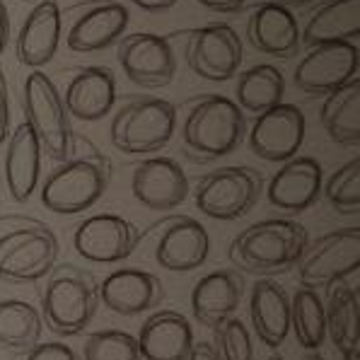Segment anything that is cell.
Segmentation results:
<instances>
[{"label": "cell", "instance_id": "obj_1", "mask_svg": "<svg viewBox=\"0 0 360 360\" xmlns=\"http://www.w3.org/2000/svg\"><path fill=\"white\" fill-rule=\"evenodd\" d=\"M307 245V230L300 223L288 218H271L242 230L230 242L228 259L242 274L271 278L295 269Z\"/></svg>", "mask_w": 360, "mask_h": 360}, {"label": "cell", "instance_id": "obj_2", "mask_svg": "<svg viewBox=\"0 0 360 360\" xmlns=\"http://www.w3.org/2000/svg\"><path fill=\"white\" fill-rule=\"evenodd\" d=\"M245 133L247 119L232 99L206 95L191 102L181 129V141H184V153L191 160L208 162L235 153Z\"/></svg>", "mask_w": 360, "mask_h": 360}, {"label": "cell", "instance_id": "obj_3", "mask_svg": "<svg viewBox=\"0 0 360 360\" xmlns=\"http://www.w3.org/2000/svg\"><path fill=\"white\" fill-rule=\"evenodd\" d=\"M109 160L92 153L60 162L41 186V203L58 215H75L92 208L102 198L109 184Z\"/></svg>", "mask_w": 360, "mask_h": 360}, {"label": "cell", "instance_id": "obj_4", "mask_svg": "<svg viewBox=\"0 0 360 360\" xmlns=\"http://www.w3.org/2000/svg\"><path fill=\"white\" fill-rule=\"evenodd\" d=\"M176 131V107L167 99L146 97L126 104L116 112L109 138L124 155L158 153Z\"/></svg>", "mask_w": 360, "mask_h": 360}, {"label": "cell", "instance_id": "obj_5", "mask_svg": "<svg viewBox=\"0 0 360 360\" xmlns=\"http://www.w3.org/2000/svg\"><path fill=\"white\" fill-rule=\"evenodd\" d=\"M97 285L80 271L63 269L46 281L41 292V322L56 336H77L97 314Z\"/></svg>", "mask_w": 360, "mask_h": 360}, {"label": "cell", "instance_id": "obj_6", "mask_svg": "<svg viewBox=\"0 0 360 360\" xmlns=\"http://www.w3.org/2000/svg\"><path fill=\"white\" fill-rule=\"evenodd\" d=\"M22 102H25V121L34 131L41 153H46L56 162H65L73 150V131H70V116L51 77L41 70H32L25 80Z\"/></svg>", "mask_w": 360, "mask_h": 360}, {"label": "cell", "instance_id": "obj_7", "mask_svg": "<svg viewBox=\"0 0 360 360\" xmlns=\"http://www.w3.org/2000/svg\"><path fill=\"white\" fill-rule=\"evenodd\" d=\"M264 191V176L252 167H220L198 179L193 201L213 220L245 218Z\"/></svg>", "mask_w": 360, "mask_h": 360}, {"label": "cell", "instance_id": "obj_8", "mask_svg": "<svg viewBox=\"0 0 360 360\" xmlns=\"http://www.w3.org/2000/svg\"><path fill=\"white\" fill-rule=\"evenodd\" d=\"M60 254L58 240L46 225H25L0 237V278L34 283L51 274Z\"/></svg>", "mask_w": 360, "mask_h": 360}, {"label": "cell", "instance_id": "obj_9", "mask_svg": "<svg viewBox=\"0 0 360 360\" xmlns=\"http://www.w3.org/2000/svg\"><path fill=\"white\" fill-rule=\"evenodd\" d=\"M360 266V230H336L314 240L304 247L302 257L297 259V278L304 288H331L339 281H346L356 274Z\"/></svg>", "mask_w": 360, "mask_h": 360}, {"label": "cell", "instance_id": "obj_10", "mask_svg": "<svg viewBox=\"0 0 360 360\" xmlns=\"http://www.w3.org/2000/svg\"><path fill=\"white\" fill-rule=\"evenodd\" d=\"M116 58L126 77L138 87L158 90L176 77V56L162 34L133 32L116 41Z\"/></svg>", "mask_w": 360, "mask_h": 360}, {"label": "cell", "instance_id": "obj_11", "mask_svg": "<svg viewBox=\"0 0 360 360\" xmlns=\"http://www.w3.org/2000/svg\"><path fill=\"white\" fill-rule=\"evenodd\" d=\"M242 58H245V44L230 25L215 22L198 27L186 41V63L203 80H230L240 73Z\"/></svg>", "mask_w": 360, "mask_h": 360}, {"label": "cell", "instance_id": "obj_12", "mask_svg": "<svg viewBox=\"0 0 360 360\" xmlns=\"http://www.w3.org/2000/svg\"><path fill=\"white\" fill-rule=\"evenodd\" d=\"M138 228L131 220L114 213L90 215L77 225L73 235V249L85 262L119 264L126 262L138 247Z\"/></svg>", "mask_w": 360, "mask_h": 360}, {"label": "cell", "instance_id": "obj_13", "mask_svg": "<svg viewBox=\"0 0 360 360\" xmlns=\"http://www.w3.org/2000/svg\"><path fill=\"white\" fill-rule=\"evenodd\" d=\"M247 143L257 158L283 165L300 153L304 143V114L297 104H276L257 116Z\"/></svg>", "mask_w": 360, "mask_h": 360}, {"label": "cell", "instance_id": "obj_14", "mask_svg": "<svg viewBox=\"0 0 360 360\" xmlns=\"http://www.w3.org/2000/svg\"><path fill=\"white\" fill-rule=\"evenodd\" d=\"M358 75V46L353 41L312 46L297 63L292 80L295 87L312 97H326L336 87Z\"/></svg>", "mask_w": 360, "mask_h": 360}, {"label": "cell", "instance_id": "obj_15", "mask_svg": "<svg viewBox=\"0 0 360 360\" xmlns=\"http://www.w3.org/2000/svg\"><path fill=\"white\" fill-rule=\"evenodd\" d=\"M155 228H160L158 242H155V262L162 269L186 274L206 264L210 254V237L198 220L189 215H172Z\"/></svg>", "mask_w": 360, "mask_h": 360}, {"label": "cell", "instance_id": "obj_16", "mask_svg": "<svg viewBox=\"0 0 360 360\" xmlns=\"http://www.w3.org/2000/svg\"><path fill=\"white\" fill-rule=\"evenodd\" d=\"M131 193L150 210L176 208L189 198V179L181 165L172 158H148L131 174Z\"/></svg>", "mask_w": 360, "mask_h": 360}, {"label": "cell", "instance_id": "obj_17", "mask_svg": "<svg viewBox=\"0 0 360 360\" xmlns=\"http://www.w3.org/2000/svg\"><path fill=\"white\" fill-rule=\"evenodd\" d=\"M324 184V169L314 158H300L283 162L266 186V201L283 213H304L319 201Z\"/></svg>", "mask_w": 360, "mask_h": 360}, {"label": "cell", "instance_id": "obj_18", "mask_svg": "<svg viewBox=\"0 0 360 360\" xmlns=\"http://www.w3.org/2000/svg\"><path fill=\"white\" fill-rule=\"evenodd\" d=\"M60 8L56 0H39L22 22L15 37V56L32 70L44 68L58 53L60 44Z\"/></svg>", "mask_w": 360, "mask_h": 360}, {"label": "cell", "instance_id": "obj_19", "mask_svg": "<svg viewBox=\"0 0 360 360\" xmlns=\"http://www.w3.org/2000/svg\"><path fill=\"white\" fill-rule=\"evenodd\" d=\"M99 302L107 304L121 317H133L153 309L162 300V281L150 271L141 269H116L97 285Z\"/></svg>", "mask_w": 360, "mask_h": 360}, {"label": "cell", "instance_id": "obj_20", "mask_svg": "<svg viewBox=\"0 0 360 360\" xmlns=\"http://www.w3.org/2000/svg\"><path fill=\"white\" fill-rule=\"evenodd\" d=\"M63 107L77 121H99L112 112L116 102V77L107 65L80 68L65 85Z\"/></svg>", "mask_w": 360, "mask_h": 360}, {"label": "cell", "instance_id": "obj_21", "mask_svg": "<svg viewBox=\"0 0 360 360\" xmlns=\"http://www.w3.org/2000/svg\"><path fill=\"white\" fill-rule=\"evenodd\" d=\"M247 39L257 51L274 58H292L300 51V25L281 3H262L247 22Z\"/></svg>", "mask_w": 360, "mask_h": 360}, {"label": "cell", "instance_id": "obj_22", "mask_svg": "<svg viewBox=\"0 0 360 360\" xmlns=\"http://www.w3.org/2000/svg\"><path fill=\"white\" fill-rule=\"evenodd\" d=\"M245 295V278L232 269H218L196 281L191 290L193 319L203 326L215 329L237 312Z\"/></svg>", "mask_w": 360, "mask_h": 360}, {"label": "cell", "instance_id": "obj_23", "mask_svg": "<svg viewBox=\"0 0 360 360\" xmlns=\"http://www.w3.org/2000/svg\"><path fill=\"white\" fill-rule=\"evenodd\" d=\"M136 341L143 360H186L196 343L191 322L176 309H160L150 314Z\"/></svg>", "mask_w": 360, "mask_h": 360}, {"label": "cell", "instance_id": "obj_24", "mask_svg": "<svg viewBox=\"0 0 360 360\" xmlns=\"http://www.w3.org/2000/svg\"><path fill=\"white\" fill-rule=\"evenodd\" d=\"M129 10L126 5L107 0L92 5L85 15H80L68 32V49L77 53H97L114 46L129 30Z\"/></svg>", "mask_w": 360, "mask_h": 360}, {"label": "cell", "instance_id": "obj_25", "mask_svg": "<svg viewBox=\"0 0 360 360\" xmlns=\"http://www.w3.org/2000/svg\"><path fill=\"white\" fill-rule=\"evenodd\" d=\"M41 169V146L27 121L10 129L8 150H5V181L13 201L27 203L34 196Z\"/></svg>", "mask_w": 360, "mask_h": 360}, {"label": "cell", "instance_id": "obj_26", "mask_svg": "<svg viewBox=\"0 0 360 360\" xmlns=\"http://www.w3.org/2000/svg\"><path fill=\"white\" fill-rule=\"evenodd\" d=\"M249 317L259 341L278 348L290 334V297L274 278H259L249 295Z\"/></svg>", "mask_w": 360, "mask_h": 360}, {"label": "cell", "instance_id": "obj_27", "mask_svg": "<svg viewBox=\"0 0 360 360\" xmlns=\"http://www.w3.org/2000/svg\"><path fill=\"white\" fill-rule=\"evenodd\" d=\"M360 37V0H324L300 30V44L322 46V44L356 41Z\"/></svg>", "mask_w": 360, "mask_h": 360}, {"label": "cell", "instance_id": "obj_28", "mask_svg": "<svg viewBox=\"0 0 360 360\" xmlns=\"http://www.w3.org/2000/svg\"><path fill=\"white\" fill-rule=\"evenodd\" d=\"M326 136L339 146H358L360 141V77L336 87L324 97L319 112Z\"/></svg>", "mask_w": 360, "mask_h": 360}, {"label": "cell", "instance_id": "obj_29", "mask_svg": "<svg viewBox=\"0 0 360 360\" xmlns=\"http://www.w3.org/2000/svg\"><path fill=\"white\" fill-rule=\"evenodd\" d=\"M326 334L341 353L360 348V302L358 290L346 281H339L329 288L324 304Z\"/></svg>", "mask_w": 360, "mask_h": 360}, {"label": "cell", "instance_id": "obj_30", "mask_svg": "<svg viewBox=\"0 0 360 360\" xmlns=\"http://www.w3.org/2000/svg\"><path fill=\"white\" fill-rule=\"evenodd\" d=\"M235 92H237L235 104L242 109V114L259 116L283 102V92H285L283 73L271 63L252 65V68L242 70L240 77H237Z\"/></svg>", "mask_w": 360, "mask_h": 360}, {"label": "cell", "instance_id": "obj_31", "mask_svg": "<svg viewBox=\"0 0 360 360\" xmlns=\"http://www.w3.org/2000/svg\"><path fill=\"white\" fill-rule=\"evenodd\" d=\"M41 314L27 300H0V348L27 353L41 339Z\"/></svg>", "mask_w": 360, "mask_h": 360}, {"label": "cell", "instance_id": "obj_32", "mask_svg": "<svg viewBox=\"0 0 360 360\" xmlns=\"http://www.w3.org/2000/svg\"><path fill=\"white\" fill-rule=\"evenodd\" d=\"M290 329L297 343L307 351H317L326 339L324 300L312 288H300L290 300Z\"/></svg>", "mask_w": 360, "mask_h": 360}, {"label": "cell", "instance_id": "obj_33", "mask_svg": "<svg viewBox=\"0 0 360 360\" xmlns=\"http://www.w3.org/2000/svg\"><path fill=\"white\" fill-rule=\"evenodd\" d=\"M322 193L331 208L343 215H358L360 210V160L353 158L341 165L322 184Z\"/></svg>", "mask_w": 360, "mask_h": 360}, {"label": "cell", "instance_id": "obj_34", "mask_svg": "<svg viewBox=\"0 0 360 360\" xmlns=\"http://www.w3.org/2000/svg\"><path fill=\"white\" fill-rule=\"evenodd\" d=\"M82 358L85 360H143L136 336L126 334V331H119V329L97 331V334L87 336L85 346H82Z\"/></svg>", "mask_w": 360, "mask_h": 360}, {"label": "cell", "instance_id": "obj_35", "mask_svg": "<svg viewBox=\"0 0 360 360\" xmlns=\"http://www.w3.org/2000/svg\"><path fill=\"white\" fill-rule=\"evenodd\" d=\"M215 353L220 360H252V336L247 331V324L242 319H225L223 324L215 326Z\"/></svg>", "mask_w": 360, "mask_h": 360}, {"label": "cell", "instance_id": "obj_36", "mask_svg": "<svg viewBox=\"0 0 360 360\" xmlns=\"http://www.w3.org/2000/svg\"><path fill=\"white\" fill-rule=\"evenodd\" d=\"M25 360H80L77 353L65 343L51 341V343H37L32 351H27Z\"/></svg>", "mask_w": 360, "mask_h": 360}, {"label": "cell", "instance_id": "obj_37", "mask_svg": "<svg viewBox=\"0 0 360 360\" xmlns=\"http://www.w3.org/2000/svg\"><path fill=\"white\" fill-rule=\"evenodd\" d=\"M10 136V95H8V80L0 68V146Z\"/></svg>", "mask_w": 360, "mask_h": 360}, {"label": "cell", "instance_id": "obj_38", "mask_svg": "<svg viewBox=\"0 0 360 360\" xmlns=\"http://www.w3.org/2000/svg\"><path fill=\"white\" fill-rule=\"evenodd\" d=\"M196 3L206 10H213V13H237L245 8L247 0H196Z\"/></svg>", "mask_w": 360, "mask_h": 360}, {"label": "cell", "instance_id": "obj_39", "mask_svg": "<svg viewBox=\"0 0 360 360\" xmlns=\"http://www.w3.org/2000/svg\"><path fill=\"white\" fill-rule=\"evenodd\" d=\"M136 8L146 10V13H165V10L174 8L179 0H129Z\"/></svg>", "mask_w": 360, "mask_h": 360}, {"label": "cell", "instance_id": "obj_40", "mask_svg": "<svg viewBox=\"0 0 360 360\" xmlns=\"http://www.w3.org/2000/svg\"><path fill=\"white\" fill-rule=\"evenodd\" d=\"M186 360H220V358H218V353H215L213 343L198 341V343H193V348Z\"/></svg>", "mask_w": 360, "mask_h": 360}, {"label": "cell", "instance_id": "obj_41", "mask_svg": "<svg viewBox=\"0 0 360 360\" xmlns=\"http://www.w3.org/2000/svg\"><path fill=\"white\" fill-rule=\"evenodd\" d=\"M8 41H10V15H8L5 3L0 0V56H3L5 49H8Z\"/></svg>", "mask_w": 360, "mask_h": 360}, {"label": "cell", "instance_id": "obj_42", "mask_svg": "<svg viewBox=\"0 0 360 360\" xmlns=\"http://www.w3.org/2000/svg\"><path fill=\"white\" fill-rule=\"evenodd\" d=\"M343 360H360V348H353V351H346L341 353Z\"/></svg>", "mask_w": 360, "mask_h": 360}, {"label": "cell", "instance_id": "obj_43", "mask_svg": "<svg viewBox=\"0 0 360 360\" xmlns=\"http://www.w3.org/2000/svg\"><path fill=\"white\" fill-rule=\"evenodd\" d=\"M281 5H309L314 3V0H278Z\"/></svg>", "mask_w": 360, "mask_h": 360}, {"label": "cell", "instance_id": "obj_44", "mask_svg": "<svg viewBox=\"0 0 360 360\" xmlns=\"http://www.w3.org/2000/svg\"><path fill=\"white\" fill-rule=\"evenodd\" d=\"M75 5H99V3H107V0H73Z\"/></svg>", "mask_w": 360, "mask_h": 360}, {"label": "cell", "instance_id": "obj_45", "mask_svg": "<svg viewBox=\"0 0 360 360\" xmlns=\"http://www.w3.org/2000/svg\"><path fill=\"white\" fill-rule=\"evenodd\" d=\"M302 360H324V356H319V353H312V356L302 358Z\"/></svg>", "mask_w": 360, "mask_h": 360}, {"label": "cell", "instance_id": "obj_46", "mask_svg": "<svg viewBox=\"0 0 360 360\" xmlns=\"http://www.w3.org/2000/svg\"><path fill=\"white\" fill-rule=\"evenodd\" d=\"M269 360H285V358H281V356H271Z\"/></svg>", "mask_w": 360, "mask_h": 360}]
</instances>
